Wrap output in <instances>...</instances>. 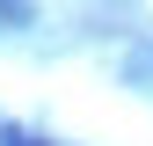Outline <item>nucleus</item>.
<instances>
[{"mask_svg":"<svg viewBox=\"0 0 153 146\" xmlns=\"http://www.w3.org/2000/svg\"><path fill=\"white\" fill-rule=\"evenodd\" d=\"M0 146H36V139H22V132H0Z\"/></svg>","mask_w":153,"mask_h":146,"instance_id":"nucleus-2","label":"nucleus"},{"mask_svg":"<svg viewBox=\"0 0 153 146\" xmlns=\"http://www.w3.org/2000/svg\"><path fill=\"white\" fill-rule=\"evenodd\" d=\"M0 22H29V7L22 0H0Z\"/></svg>","mask_w":153,"mask_h":146,"instance_id":"nucleus-1","label":"nucleus"}]
</instances>
